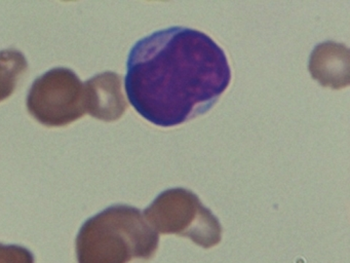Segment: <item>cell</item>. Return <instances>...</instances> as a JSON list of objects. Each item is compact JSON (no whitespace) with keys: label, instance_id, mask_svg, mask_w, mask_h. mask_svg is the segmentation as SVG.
I'll return each instance as SVG.
<instances>
[{"label":"cell","instance_id":"6da1fadb","mask_svg":"<svg viewBox=\"0 0 350 263\" xmlns=\"http://www.w3.org/2000/svg\"><path fill=\"white\" fill-rule=\"evenodd\" d=\"M231 82L222 47L202 31L170 27L137 41L129 53L124 88L149 123L171 127L208 112Z\"/></svg>","mask_w":350,"mask_h":263},{"label":"cell","instance_id":"52a82bcc","mask_svg":"<svg viewBox=\"0 0 350 263\" xmlns=\"http://www.w3.org/2000/svg\"><path fill=\"white\" fill-rule=\"evenodd\" d=\"M27 69V60L21 51L15 49L0 51V102L13 95Z\"/></svg>","mask_w":350,"mask_h":263},{"label":"cell","instance_id":"5b68a950","mask_svg":"<svg viewBox=\"0 0 350 263\" xmlns=\"http://www.w3.org/2000/svg\"><path fill=\"white\" fill-rule=\"evenodd\" d=\"M87 113L100 121H116L128 109L122 94V77L116 72L97 74L85 82Z\"/></svg>","mask_w":350,"mask_h":263},{"label":"cell","instance_id":"7a4b0ae2","mask_svg":"<svg viewBox=\"0 0 350 263\" xmlns=\"http://www.w3.org/2000/svg\"><path fill=\"white\" fill-rule=\"evenodd\" d=\"M159 242V234L140 210L113 205L83 224L75 249L79 263H128L152 258Z\"/></svg>","mask_w":350,"mask_h":263},{"label":"cell","instance_id":"8992f818","mask_svg":"<svg viewBox=\"0 0 350 263\" xmlns=\"http://www.w3.org/2000/svg\"><path fill=\"white\" fill-rule=\"evenodd\" d=\"M308 70L321 86L346 88L349 84V49L335 41L319 43L309 58Z\"/></svg>","mask_w":350,"mask_h":263},{"label":"cell","instance_id":"ba28073f","mask_svg":"<svg viewBox=\"0 0 350 263\" xmlns=\"http://www.w3.org/2000/svg\"><path fill=\"white\" fill-rule=\"evenodd\" d=\"M0 263H36V258L25 247L0 244Z\"/></svg>","mask_w":350,"mask_h":263},{"label":"cell","instance_id":"277c9868","mask_svg":"<svg viewBox=\"0 0 350 263\" xmlns=\"http://www.w3.org/2000/svg\"><path fill=\"white\" fill-rule=\"evenodd\" d=\"M26 105L42 125L64 127L87 113L85 82L68 68L49 70L34 80Z\"/></svg>","mask_w":350,"mask_h":263},{"label":"cell","instance_id":"3957f363","mask_svg":"<svg viewBox=\"0 0 350 263\" xmlns=\"http://www.w3.org/2000/svg\"><path fill=\"white\" fill-rule=\"evenodd\" d=\"M143 215L155 231L186 236L202 248L216 246L222 238L218 218L188 189L163 191Z\"/></svg>","mask_w":350,"mask_h":263}]
</instances>
